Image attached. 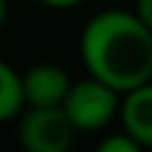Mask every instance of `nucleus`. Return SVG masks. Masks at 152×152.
<instances>
[{
    "label": "nucleus",
    "mask_w": 152,
    "mask_h": 152,
    "mask_svg": "<svg viewBox=\"0 0 152 152\" xmlns=\"http://www.w3.org/2000/svg\"><path fill=\"white\" fill-rule=\"evenodd\" d=\"M6 14H9V3L0 0V31H3V26H6Z\"/></svg>",
    "instance_id": "9d476101"
},
{
    "label": "nucleus",
    "mask_w": 152,
    "mask_h": 152,
    "mask_svg": "<svg viewBox=\"0 0 152 152\" xmlns=\"http://www.w3.org/2000/svg\"><path fill=\"white\" fill-rule=\"evenodd\" d=\"M17 138L26 152H71L76 130L59 104L56 107H28L17 124Z\"/></svg>",
    "instance_id": "7ed1b4c3"
},
{
    "label": "nucleus",
    "mask_w": 152,
    "mask_h": 152,
    "mask_svg": "<svg viewBox=\"0 0 152 152\" xmlns=\"http://www.w3.org/2000/svg\"><path fill=\"white\" fill-rule=\"evenodd\" d=\"M68 87H71V76L54 62H39L20 73L23 107H56L62 104Z\"/></svg>",
    "instance_id": "20e7f679"
},
{
    "label": "nucleus",
    "mask_w": 152,
    "mask_h": 152,
    "mask_svg": "<svg viewBox=\"0 0 152 152\" xmlns=\"http://www.w3.org/2000/svg\"><path fill=\"white\" fill-rule=\"evenodd\" d=\"M135 17H141L147 26H152V0H138V11Z\"/></svg>",
    "instance_id": "6e6552de"
},
{
    "label": "nucleus",
    "mask_w": 152,
    "mask_h": 152,
    "mask_svg": "<svg viewBox=\"0 0 152 152\" xmlns=\"http://www.w3.org/2000/svg\"><path fill=\"white\" fill-rule=\"evenodd\" d=\"M87 76L124 93L152 79V26L135 11L110 9L87 20L79 37Z\"/></svg>",
    "instance_id": "f257e3e1"
},
{
    "label": "nucleus",
    "mask_w": 152,
    "mask_h": 152,
    "mask_svg": "<svg viewBox=\"0 0 152 152\" xmlns=\"http://www.w3.org/2000/svg\"><path fill=\"white\" fill-rule=\"evenodd\" d=\"M96 152H147V147H141V144H138L135 138H130L127 132H115V135L102 138Z\"/></svg>",
    "instance_id": "0eeeda50"
},
{
    "label": "nucleus",
    "mask_w": 152,
    "mask_h": 152,
    "mask_svg": "<svg viewBox=\"0 0 152 152\" xmlns=\"http://www.w3.org/2000/svg\"><path fill=\"white\" fill-rule=\"evenodd\" d=\"M23 113V90H20V73L0 59V124L11 121Z\"/></svg>",
    "instance_id": "423d86ee"
},
{
    "label": "nucleus",
    "mask_w": 152,
    "mask_h": 152,
    "mask_svg": "<svg viewBox=\"0 0 152 152\" xmlns=\"http://www.w3.org/2000/svg\"><path fill=\"white\" fill-rule=\"evenodd\" d=\"M42 6H51V9H73V6L85 3V0H39Z\"/></svg>",
    "instance_id": "1a4fd4ad"
},
{
    "label": "nucleus",
    "mask_w": 152,
    "mask_h": 152,
    "mask_svg": "<svg viewBox=\"0 0 152 152\" xmlns=\"http://www.w3.org/2000/svg\"><path fill=\"white\" fill-rule=\"evenodd\" d=\"M118 96L121 93L113 90L110 85L87 76L82 82H71L59 107L65 110L76 132H99L115 118Z\"/></svg>",
    "instance_id": "f03ea898"
},
{
    "label": "nucleus",
    "mask_w": 152,
    "mask_h": 152,
    "mask_svg": "<svg viewBox=\"0 0 152 152\" xmlns=\"http://www.w3.org/2000/svg\"><path fill=\"white\" fill-rule=\"evenodd\" d=\"M121 132L135 138L141 147H152V85H138L132 90H124L118 96Z\"/></svg>",
    "instance_id": "39448f33"
}]
</instances>
